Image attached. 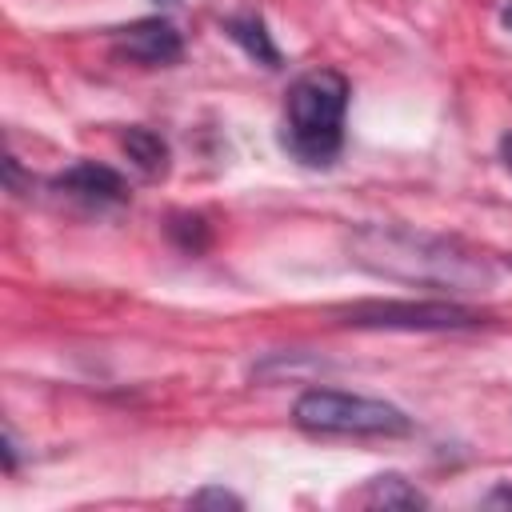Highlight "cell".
<instances>
[{"instance_id":"cell-11","label":"cell","mask_w":512,"mask_h":512,"mask_svg":"<svg viewBox=\"0 0 512 512\" xmlns=\"http://www.w3.org/2000/svg\"><path fill=\"white\" fill-rule=\"evenodd\" d=\"M188 504L192 508H244V500L236 492H228V488H200Z\"/></svg>"},{"instance_id":"cell-12","label":"cell","mask_w":512,"mask_h":512,"mask_svg":"<svg viewBox=\"0 0 512 512\" xmlns=\"http://www.w3.org/2000/svg\"><path fill=\"white\" fill-rule=\"evenodd\" d=\"M484 504L492 508V504H512V488H492L488 496H484Z\"/></svg>"},{"instance_id":"cell-9","label":"cell","mask_w":512,"mask_h":512,"mask_svg":"<svg viewBox=\"0 0 512 512\" xmlns=\"http://www.w3.org/2000/svg\"><path fill=\"white\" fill-rule=\"evenodd\" d=\"M124 152H128V160L140 168V172H148V176H160L164 168H168V144H164V136L160 132H152V128H128L124 132Z\"/></svg>"},{"instance_id":"cell-5","label":"cell","mask_w":512,"mask_h":512,"mask_svg":"<svg viewBox=\"0 0 512 512\" xmlns=\"http://www.w3.org/2000/svg\"><path fill=\"white\" fill-rule=\"evenodd\" d=\"M112 48H116V56H124L132 64H144V68L176 64L184 56V40H180L176 24L164 20V16H144L128 28H120L112 36Z\"/></svg>"},{"instance_id":"cell-7","label":"cell","mask_w":512,"mask_h":512,"mask_svg":"<svg viewBox=\"0 0 512 512\" xmlns=\"http://www.w3.org/2000/svg\"><path fill=\"white\" fill-rule=\"evenodd\" d=\"M356 500L368 504V508H424V504H428V496H424L412 480H404V476H396V472L372 476V480L360 488Z\"/></svg>"},{"instance_id":"cell-1","label":"cell","mask_w":512,"mask_h":512,"mask_svg":"<svg viewBox=\"0 0 512 512\" xmlns=\"http://www.w3.org/2000/svg\"><path fill=\"white\" fill-rule=\"evenodd\" d=\"M348 260L368 276L408 284V288H436L452 296L480 292L496 280L492 260L464 244L460 236L424 232L412 224H364L348 236Z\"/></svg>"},{"instance_id":"cell-4","label":"cell","mask_w":512,"mask_h":512,"mask_svg":"<svg viewBox=\"0 0 512 512\" xmlns=\"http://www.w3.org/2000/svg\"><path fill=\"white\" fill-rule=\"evenodd\" d=\"M352 328H384V332H460L484 324V312L460 300H360L340 312Z\"/></svg>"},{"instance_id":"cell-6","label":"cell","mask_w":512,"mask_h":512,"mask_svg":"<svg viewBox=\"0 0 512 512\" xmlns=\"http://www.w3.org/2000/svg\"><path fill=\"white\" fill-rule=\"evenodd\" d=\"M56 192L80 200V204H92V208H108V204H124L128 200V184L116 168L108 164H96V160H80L72 168H64L56 180H52Z\"/></svg>"},{"instance_id":"cell-10","label":"cell","mask_w":512,"mask_h":512,"mask_svg":"<svg viewBox=\"0 0 512 512\" xmlns=\"http://www.w3.org/2000/svg\"><path fill=\"white\" fill-rule=\"evenodd\" d=\"M168 236L184 248V252H204L208 248V240H212V232H208V224H204V216H188V212H180V216H172L168 220Z\"/></svg>"},{"instance_id":"cell-8","label":"cell","mask_w":512,"mask_h":512,"mask_svg":"<svg viewBox=\"0 0 512 512\" xmlns=\"http://www.w3.org/2000/svg\"><path fill=\"white\" fill-rule=\"evenodd\" d=\"M224 32L256 60V64H264V68H276L280 64V48L272 44V32H268V24L260 20V16H228L224 20Z\"/></svg>"},{"instance_id":"cell-2","label":"cell","mask_w":512,"mask_h":512,"mask_svg":"<svg viewBox=\"0 0 512 512\" xmlns=\"http://www.w3.org/2000/svg\"><path fill=\"white\" fill-rule=\"evenodd\" d=\"M348 80L336 68H312L292 80L284 100V148L312 168H324L344 148V112H348Z\"/></svg>"},{"instance_id":"cell-15","label":"cell","mask_w":512,"mask_h":512,"mask_svg":"<svg viewBox=\"0 0 512 512\" xmlns=\"http://www.w3.org/2000/svg\"><path fill=\"white\" fill-rule=\"evenodd\" d=\"M156 4H172V0H156Z\"/></svg>"},{"instance_id":"cell-14","label":"cell","mask_w":512,"mask_h":512,"mask_svg":"<svg viewBox=\"0 0 512 512\" xmlns=\"http://www.w3.org/2000/svg\"><path fill=\"white\" fill-rule=\"evenodd\" d=\"M504 24H508V28H512V4H508V8H504Z\"/></svg>"},{"instance_id":"cell-13","label":"cell","mask_w":512,"mask_h":512,"mask_svg":"<svg viewBox=\"0 0 512 512\" xmlns=\"http://www.w3.org/2000/svg\"><path fill=\"white\" fill-rule=\"evenodd\" d=\"M500 160H504V168L512 172V132L500 136Z\"/></svg>"},{"instance_id":"cell-3","label":"cell","mask_w":512,"mask_h":512,"mask_svg":"<svg viewBox=\"0 0 512 512\" xmlns=\"http://www.w3.org/2000/svg\"><path fill=\"white\" fill-rule=\"evenodd\" d=\"M292 420L316 436H408L412 416L388 400L340 392V388H308L292 404Z\"/></svg>"}]
</instances>
